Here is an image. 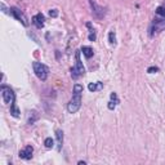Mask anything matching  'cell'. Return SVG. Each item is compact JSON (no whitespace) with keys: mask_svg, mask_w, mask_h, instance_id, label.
<instances>
[{"mask_svg":"<svg viewBox=\"0 0 165 165\" xmlns=\"http://www.w3.org/2000/svg\"><path fill=\"white\" fill-rule=\"evenodd\" d=\"M109 41H110V44L111 45H116V36H115V31H110V34H109Z\"/></svg>","mask_w":165,"mask_h":165,"instance_id":"2e32d148","label":"cell"},{"mask_svg":"<svg viewBox=\"0 0 165 165\" xmlns=\"http://www.w3.org/2000/svg\"><path fill=\"white\" fill-rule=\"evenodd\" d=\"M0 90H2V97H3L4 103H7V104H13L16 102V94H14V92L11 88H9V86L2 85Z\"/></svg>","mask_w":165,"mask_h":165,"instance_id":"277c9868","label":"cell"},{"mask_svg":"<svg viewBox=\"0 0 165 165\" xmlns=\"http://www.w3.org/2000/svg\"><path fill=\"white\" fill-rule=\"evenodd\" d=\"M156 13H158L159 16H161V17L165 18V8H164V7H159V8L156 9Z\"/></svg>","mask_w":165,"mask_h":165,"instance_id":"ac0fdd59","label":"cell"},{"mask_svg":"<svg viewBox=\"0 0 165 165\" xmlns=\"http://www.w3.org/2000/svg\"><path fill=\"white\" fill-rule=\"evenodd\" d=\"M9 11H11V14L17 19V21H19L21 22L23 26H28V21H27V18H26V16L19 11L18 8H16V7H12L11 9H9Z\"/></svg>","mask_w":165,"mask_h":165,"instance_id":"8992f818","label":"cell"},{"mask_svg":"<svg viewBox=\"0 0 165 165\" xmlns=\"http://www.w3.org/2000/svg\"><path fill=\"white\" fill-rule=\"evenodd\" d=\"M165 30V19H153L150 26V36L158 35Z\"/></svg>","mask_w":165,"mask_h":165,"instance_id":"5b68a950","label":"cell"},{"mask_svg":"<svg viewBox=\"0 0 165 165\" xmlns=\"http://www.w3.org/2000/svg\"><path fill=\"white\" fill-rule=\"evenodd\" d=\"M56 137H57V150L61 151L62 150V143H63V132L61 129H57L56 130Z\"/></svg>","mask_w":165,"mask_h":165,"instance_id":"30bf717a","label":"cell"},{"mask_svg":"<svg viewBox=\"0 0 165 165\" xmlns=\"http://www.w3.org/2000/svg\"><path fill=\"white\" fill-rule=\"evenodd\" d=\"M49 16L51 17H57L58 16V11H57V9H52V11H49Z\"/></svg>","mask_w":165,"mask_h":165,"instance_id":"ffe728a7","label":"cell"},{"mask_svg":"<svg viewBox=\"0 0 165 165\" xmlns=\"http://www.w3.org/2000/svg\"><path fill=\"white\" fill-rule=\"evenodd\" d=\"M86 27L89 28V35H88V39H89L90 41H94V40H95V37H97V35H95V30L92 27V23H90V22L86 23Z\"/></svg>","mask_w":165,"mask_h":165,"instance_id":"5bb4252c","label":"cell"},{"mask_svg":"<svg viewBox=\"0 0 165 165\" xmlns=\"http://www.w3.org/2000/svg\"><path fill=\"white\" fill-rule=\"evenodd\" d=\"M158 71H159L158 67H148V70H147L148 74H153V72H158Z\"/></svg>","mask_w":165,"mask_h":165,"instance_id":"d6986e66","label":"cell"},{"mask_svg":"<svg viewBox=\"0 0 165 165\" xmlns=\"http://www.w3.org/2000/svg\"><path fill=\"white\" fill-rule=\"evenodd\" d=\"M81 164H83V165H85L86 163H85V161H79V165H81Z\"/></svg>","mask_w":165,"mask_h":165,"instance_id":"44dd1931","label":"cell"},{"mask_svg":"<svg viewBox=\"0 0 165 165\" xmlns=\"http://www.w3.org/2000/svg\"><path fill=\"white\" fill-rule=\"evenodd\" d=\"M32 152H34V148L32 146H26L25 148H22L21 151H19L18 156L19 159H23V160H30L32 158Z\"/></svg>","mask_w":165,"mask_h":165,"instance_id":"52a82bcc","label":"cell"},{"mask_svg":"<svg viewBox=\"0 0 165 165\" xmlns=\"http://www.w3.org/2000/svg\"><path fill=\"white\" fill-rule=\"evenodd\" d=\"M80 52L81 51H76L75 52V66L71 69V77L72 79H79L80 76L84 75L85 72V69H84V66H83V62L80 60Z\"/></svg>","mask_w":165,"mask_h":165,"instance_id":"7a4b0ae2","label":"cell"},{"mask_svg":"<svg viewBox=\"0 0 165 165\" xmlns=\"http://www.w3.org/2000/svg\"><path fill=\"white\" fill-rule=\"evenodd\" d=\"M19 110H18V107H17V104L16 103H13V104H11V115L13 116V118H19Z\"/></svg>","mask_w":165,"mask_h":165,"instance_id":"9a60e30c","label":"cell"},{"mask_svg":"<svg viewBox=\"0 0 165 165\" xmlns=\"http://www.w3.org/2000/svg\"><path fill=\"white\" fill-rule=\"evenodd\" d=\"M102 88H103V83H101V81H98V83H90V84L88 85V89H89L90 92L101 90Z\"/></svg>","mask_w":165,"mask_h":165,"instance_id":"7c38bea8","label":"cell"},{"mask_svg":"<svg viewBox=\"0 0 165 165\" xmlns=\"http://www.w3.org/2000/svg\"><path fill=\"white\" fill-rule=\"evenodd\" d=\"M81 94H83V85L81 84H75L74 85V93L72 98L67 104V111L70 114H75L80 110L81 107Z\"/></svg>","mask_w":165,"mask_h":165,"instance_id":"6da1fadb","label":"cell"},{"mask_svg":"<svg viewBox=\"0 0 165 165\" xmlns=\"http://www.w3.org/2000/svg\"><path fill=\"white\" fill-rule=\"evenodd\" d=\"M118 103H119V99H118V95H116V93H111V101H110L109 104H107L109 110H114Z\"/></svg>","mask_w":165,"mask_h":165,"instance_id":"8fae6325","label":"cell"},{"mask_svg":"<svg viewBox=\"0 0 165 165\" xmlns=\"http://www.w3.org/2000/svg\"><path fill=\"white\" fill-rule=\"evenodd\" d=\"M32 23L37 27V28H43L45 25V17L41 13H37L32 17Z\"/></svg>","mask_w":165,"mask_h":165,"instance_id":"9c48e42d","label":"cell"},{"mask_svg":"<svg viewBox=\"0 0 165 165\" xmlns=\"http://www.w3.org/2000/svg\"><path fill=\"white\" fill-rule=\"evenodd\" d=\"M80 51L83 52V54L85 56V58H88V60H89V58H92L93 54H94V52H93V49H92L90 46H83Z\"/></svg>","mask_w":165,"mask_h":165,"instance_id":"4fadbf2b","label":"cell"},{"mask_svg":"<svg viewBox=\"0 0 165 165\" xmlns=\"http://www.w3.org/2000/svg\"><path fill=\"white\" fill-rule=\"evenodd\" d=\"M44 144H45V147H46V148H52V147H53V144H54V141H53L51 137H48V138H45Z\"/></svg>","mask_w":165,"mask_h":165,"instance_id":"e0dca14e","label":"cell"},{"mask_svg":"<svg viewBox=\"0 0 165 165\" xmlns=\"http://www.w3.org/2000/svg\"><path fill=\"white\" fill-rule=\"evenodd\" d=\"M32 67H34V72L35 75L39 77L40 80H46L48 77V74H49V69H48V66H45L44 63L41 62H34L32 63Z\"/></svg>","mask_w":165,"mask_h":165,"instance_id":"3957f363","label":"cell"},{"mask_svg":"<svg viewBox=\"0 0 165 165\" xmlns=\"http://www.w3.org/2000/svg\"><path fill=\"white\" fill-rule=\"evenodd\" d=\"M89 3H90V7H92V9H93V14L97 17V18H102L103 16H104V9L102 8V7H99V5H97L95 4V2L94 0H89Z\"/></svg>","mask_w":165,"mask_h":165,"instance_id":"ba28073f","label":"cell"}]
</instances>
